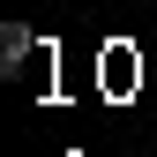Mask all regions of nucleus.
I'll return each mask as SVG.
<instances>
[{"instance_id":"1","label":"nucleus","mask_w":157,"mask_h":157,"mask_svg":"<svg viewBox=\"0 0 157 157\" xmlns=\"http://www.w3.org/2000/svg\"><path fill=\"white\" fill-rule=\"evenodd\" d=\"M30 52H37V30L30 23H0V75H23Z\"/></svg>"}]
</instances>
